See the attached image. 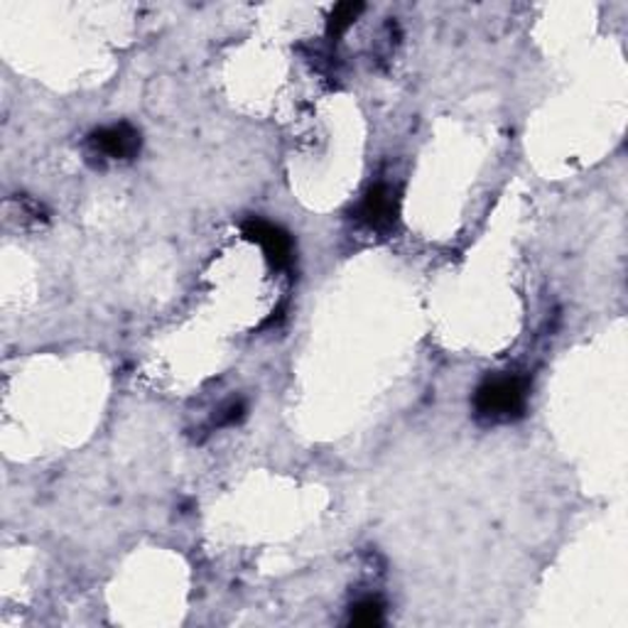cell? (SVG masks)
<instances>
[{
  "label": "cell",
  "mask_w": 628,
  "mask_h": 628,
  "mask_svg": "<svg viewBox=\"0 0 628 628\" xmlns=\"http://www.w3.org/2000/svg\"><path fill=\"white\" fill-rule=\"evenodd\" d=\"M530 396L528 378L518 373L486 378L474 392V412L481 422L488 425H506L526 415Z\"/></svg>",
  "instance_id": "obj_1"
},
{
  "label": "cell",
  "mask_w": 628,
  "mask_h": 628,
  "mask_svg": "<svg viewBox=\"0 0 628 628\" xmlns=\"http://www.w3.org/2000/svg\"><path fill=\"white\" fill-rule=\"evenodd\" d=\"M241 231H243L245 239L261 245L265 258L270 261L273 268H278V270L290 268L294 245H292V235L288 231L280 229V226L270 224V221H263V219L243 221Z\"/></svg>",
  "instance_id": "obj_2"
},
{
  "label": "cell",
  "mask_w": 628,
  "mask_h": 628,
  "mask_svg": "<svg viewBox=\"0 0 628 628\" xmlns=\"http://www.w3.org/2000/svg\"><path fill=\"white\" fill-rule=\"evenodd\" d=\"M351 626H378L383 624V604L376 602V599H363L357 606H351V616H349Z\"/></svg>",
  "instance_id": "obj_6"
},
{
  "label": "cell",
  "mask_w": 628,
  "mask_h": 628,
  "mask_svg": "<svg viewBox=\"0 0 628 628\" xmlns=\"http://www.w3.org/2000/svg\"><path fill=\"white\" fill-rule=\"evenodd\" d=\"M363 13V3H339L331 10L329 15V25H327V35L331 39H339L347 29L353 25V20Z\"/></svg>",
  "instance_id": "obj_5"
},
{
  "label": "cell",
  "mask_w": 628,
  "mask_h": 628,
  "mask_svg": "<svg viewBox=\"0 0 628 628\" xmlns=\"http://www.w3.org/2000/svg\"><path fill=\"white\" fill-rule=\"evenodd\" d=\"M359 221L371 231H388L398 219V196L388 184H373L359 204Z\"/></svg>",
  "instance_id": "obj_4"
},
{
  "label": "cell",
  "mask_w": 628,
  "mask_h": 628,
  "mask_svg": "<svg viewBox=\"0 0 628 628\" xmlns=\"http://www.w3.org/2000/svg\"><path fill=\"white\" fill-rule=\"evenodd\" d=\"M243 418H245V406H243L241 400H233L219 412V418H216V425H219V427L235 425V422H241Z\"/></svg>",
  "instance_id": "obj_7"
},
{
  "label": "cell",
  "mask_w": 628,
  "mask_h": 628,
  "mask_svg": "<svg viewBox=\"0 0 628 628\" xmlns=\"http://www.w3.org/2000/svg\"><path fill=\"white\" fill-rule=\"evenodd\" d=\"M141 131L131 123L106 125L88 135L94 155H101L104 160H133L141 153Z\"/></svg>",
  "instance_id": "obj_3"
}]
</instances>
